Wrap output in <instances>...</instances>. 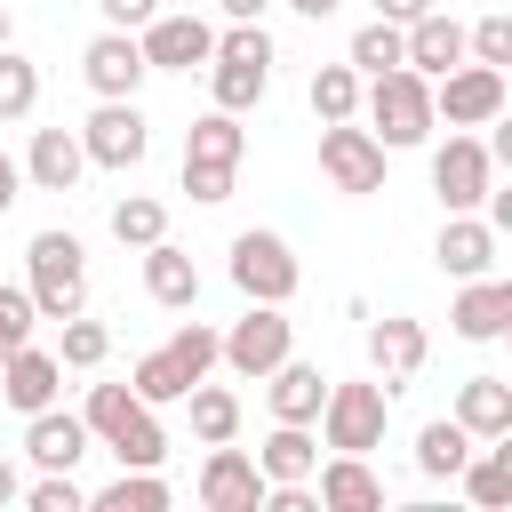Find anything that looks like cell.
Returning <instances> with one entry per match:
<instances>
[{"label":"cell","mask_w":512,"mask_h":512,"mask_svg":"<svg viewBox=\"0 0 512 512\" xmlns=\"http://www.w3.org/2000/svg\"><path fill=\"white\" fill-rule=\"evenodd\" d=\"M360 112H368V128L384 136V152H408V144H424V136L440 128V96H432V80H424L416 64L376 72L368 96H360Z\"/></svg>","instance_id":"1"},{"label":"cell","mask_w":512,"mask_h":512,"mask_svg":"<svg viewBox=\"0 0 512 512\" xmlns=\"http://www.w3.org/2000/svg\"><path fill=\"white\" fill-rule=\"evenodd\" d=\"M24 288H32V304H40V320H72V312H88V248L72 240V232H32V248H24Z\"/></svg>","instance_id":"2"},{"label":"cell","mask_w":512,"mask_h":512,"mask_svg":"<svg viewBox=\"0 0 512 512\" xmlns=\"http://www.w3.org/2000/svg\"><path fill=\"white\" fill-rule=\"evenodd\" d=\"M384 416H392V384H328V408H320V448H344V456H368L384 448Z\"/></svg>","instance_id":"3"},{"label":"cell","mask_w":512,"mask_h":512,"mask_svg":"<svg viewBox=\"0 0 512 512\" xmlns=\"http://www.w3.org/2000/svg\"><path fill=\"white\" fill-rule=\"evenodd\" d=\"M288 352H296V320H288V304H248V312L224 328V368L248 376V384H264Z\"/></svg>","instance_id":"4"},{"label":"cell","mask_w":512,"mask_h":512,"mask_svg":"<svg viewBox=\"0 0 512 512\" xmlns=\"http://www.w3.org/2000/svg\"><path fill=\"white\" fill-rule=\"evenodd\" d=\"M488 184H496V152H488V136L448 128V144L432 152V192H440V208H448V216L488 208Z\"/></svg>","instance_id":"5"},{"label":"cell","mask_w":512,"mask_h":512,"mask_svg":"<svg viewBox=\"0 0 512 512\" xmlns=\"http://www.w3.org/2000/svg\"><path fill=\"white\" fill-rule=\"evenodd\" d=\"M296 280H304V264H296V248L280 232H240L232 240V288L248 304H288Z\"/></svg>","instance_id":"6"},{"label":"cell","mask_w":512,"mask_h":512,"mask_svg":"<svg viewBox=\"0 0 512 512\" xmlns=\"http://www.w3.org/2000/svg\"><path fill=\"white\" fill-rule=\"evenodd\" d=\"M320 176L336 192H384V136L360 120H320Z\"/></svg>","instance_id":"7"},{"label":"cell","mask_w":512,"mask_h":512,"mask_svg":"<svg viewBox=\"0 0 512 512\" xmlns=\"http://www.w3.org/2000/svg\"><path fill=\"white\" fill-rule=\"evenodd\" d=\"M80 136H88V160H96V168H120V176L152 152V128H144L136 96H96V112L80 120Z\"/></svg>","instance_id":"8"},{"label":"cell","mask_w":512,"mask_h":512,"mask_svg":"<svg viewBox=\"0 0 512 512\" xmlns=\"http://www.w3.org/2000/svg\"><path fill=\"white\" fill-rule=\"evenodd\" d=\"M216 24L200 16V8H160L152 24H144V56H152V72H192V64H216Z\"/></svg>","instance_id":"9"},{"label":"cell","mask_w":512,"mask_h":512,"mask_svg":"<svg viewBox=\"0 0 512 512\" xmlns=\"http://www.w3.org/2000/svg\"><path fill=\"white\" fill-rule=\"evenodd\" d=\"M432 96H440V120H448V128H488V120L512 104V80L472 56V64H456L448 80H432Z\"/></svg>","instance_id":"10"},{"label":"cell","mask_w":512,"mask_h":512,"mask_svg":"<svg viewBox=\"0 0 512 512\" xmlns=\"http://www.w3.org/2000/svg\"><path fill=\"white\" fill-rule=\"evenodd\" d=\"M144 72H152V56H144V32H120V24H104V32L80 48V80H88L96 96H136V88H144Z\"/></svg>","instance_id":"11"},{"label":"cell","mask_w":512,"mask_h":512,"mask_svg":"<svg viewBox=\"0 0 512 512\" xmlns=\"http://www.w3.org/2000/svg\"><path fill=\"white\" fill-rule=\"evenodd\" d=\"M264 464L248 456V448H232V440H216L208 448V464H200V504L208 512H256L264 504Z\"/></svg>","instance_id":"12"},{"label":"cell","mask_w":512,"mask_h":512,"mask_svg":"<svg viewBox=\"0 0 512 512\" xmlns=\"http://www.w3.org/2000/svg\"><path fill=\"white\" fill-rule=\"evenodd\" d=\"M432 360V336H424V320H408V312H384V320H368V368L400 392L416 368Z\"/></svg>","instance_id":"13"},{"label":"cell","mask_w":512,"mask_h":512,"mask_svg":"<svg viewBox=\"0 0 512 512\" xmlns=\"http://www.w3.org/2000/svg\"><path fill=\"white\" fill-rule=\"evenodd\" d=\"M88 168H96V160H88V136H80V128H32V152H24L32 192H72Z\"/></svg>","instance_id":"14"},{"label":"cell","mask_w":512,"mask_h":512,"mask_svg":"<svg viewBox=\"0 0 512 512\" xmlns=\"http://www.w3.org/2000/svg\"><path fill=\"white\" fill-rule=\"evenodd\" d=\"M56 392H64V352H40V344H24V352L0 368V400H8L16 416H40V408H56Z\"/></svg>","instance_id":"15"},{"label":"cell","mask_w":512,"mask_h":512,"mask_svg":"<svg viewBox=\"0 0 512 512\" xmlns=\"http://www.w3.org/2000/svg\"><path fill=\"white\" fill-rule=\"evenodd\" d=\"M88 416H72V408H40V416H24V456L40 464V472H72L80 456H88Z\"/></svg>","instance_id":"16"},{"label":"cell","mask_w":512,"mask_h":512,"mask_svg":"<svg viewBox=\"0 0 512 512\" xmlns=\"http://www.w3.org/2000/svg\"><path fill=\"white\" fill-rule=\"evenodd\" d=\"M496 240H504V232H496L488 216H472V208H464V216H448V224H440L432 256H440V272H448V280H480V272L496 264Z\"/></svg>","instance_id":"17"},{"label":"cell","mask_w":512,"mask_h":512,"mask_svg":"<svg viewBox=\"0 0 512 512\" xmlns=\"http://www.w3.org/2000/svg\"><path fill=\"white\" fill-rule=\"evenodd\" d=\"M128 384H136L152 408H176V400H192V384H208V368H200V360H192V352L168 336L160 352H144V360L128 368Z\"/></svg>","instance_id":"18"},{"label":"cell","mask_w":512,"mask_h":512,"mask_svg":"<svg viewBox=\"0 0 512 512\" xmlns=\"http://www.w3.org/2000/svg\"><path fill=\"white\" fill-rule=\"evenodd\" d=\"M264 400H272V416L280 424H320V408H328V376H320V360H280L272 376H264Z\"/></svg>","instance_id":"19"},{"label":"cell","mask_w":512,"mask_h":512,"mask_svg":"<svg viewBox=\"0 0 512 512\" xmlns=\"http://www.w3.org/2000/svg\"><path fill=\"white\" fill-rule=\"evenodd\" d=\"M408 64H416L424 80H448L456 64H472V32H464L456 16H440V8H432V16H416V24H408Z\"/></svg>","instance_id":"20"},{"label":"cell","mask_w":512,"mask_h":512,"mask_svg":"<svg viewBox=\"0 0 512 512\" xmlns=\"http://www.w3.org/2000/svg\"><path fill=\"white\" fill-rule=\"evenodd\" d=\"M504 320H512V280H464L456 288V304H448V328L464 336V344H488V336H504Z\"/></svg>","instance_id":"21"},{"label":"cell","mask_w":512,"mask_h":512,"mask_svg":"<svg viewBox=\"0 0 512 512\" xmlns=\"http://www.w3.org/2000/svg\"><path fill=\"white\" fill-rule=\"evenodd\" d=\"M144 296L168 304V312H192V304H200V264H192L176 240H152V248H144Z\"/></svg>","instance_id":"22"},{"label":"cell","mask_w":512,"mask_h":512,"mask_svg":"<svg viewBox=\"0 0 512 512\" xmlns=\"http://www.w3.org/2000/svg\"><path fill=\"white\" fill-rule=\"evenodd\" d=\"M320 504H328V512H384V480L368 472V456L328 448V464H320Z\"/></svg>","instance_id":"23"},{"label":"cell","mask_w":512,"mask_h":512,"mask_svg":"<svg viewBox=\"0 0 512 512\" xmlns=\"http://www.w3.org/2000/svg\"><path fill=\"white\" fill-rule=\"evenodd\" d=\"M448 416H456L472 440H504V432H512V384H504V376H464Z\"/></svg>","instance_id":"24"},{"label":"cell","mask_w":512,"mask_h":512,"mask_svg":"<svg viewBox=\"0 0 512 512\" xmlns=\"http://www.w3.org/2000/svg\"><path fill=\"white\" fill-rule=\"evenodd\" d=\"M256 464H264V480H320V440H312V424H280V416H272Z\"/></svg>","instance_id":"25"},{"label":"cell","mask_w":512,"mask_h":512,"mask_svg":"<svg viewBox=\"0 0 512 512\" xmlns=\"http://www.w3.org/2000/svg\"><path fill=\"white\" fill-rule=\"evenodd\" d=\"M464 464H472V432H464L456 416H432V424L416 432V472H424V480H456Z\"/></svg>","instance_id":"26"},{"label":"cell","mask_w":512,"mask_h":512,"mask_svg":"<svg viewBox=\"0 0 512 512\" xmlns=\"http://www.w3.org/2000/svg\"><path fill=\"white\" fill-rule=\"evenodd\" d=\"M360 96H368V72L352 56L312 72V120H360Z\"/></svg>","instance_id":"27"},{"label":"cell","mask_w":512,"mask_h":512,"mask_svg":"<svg viewBox=\"0 0 512 512\" xmlns=\"http://www.w3.org/2000/svg\"><path fill=\"white\" fill-rule=\"evenodd\" d=\"M208 88H216L224 112H248V104H264V88H272V64H256V56H216V64H208Z\"/></svg>","instance_id":"28"},{"label":"cell","mask_w":512,"mask_h":512,"mask_svg":"<svg viewBox=\"0 0 512 512\" xmlns=\"http://www.w3.org/2000/svg\"><path fill=\"white\" fill-rule=\"evenodd\" d=\"M344 56H352V64H360V72L376 80V72L408 64V24H392V16H368V24L352 32V48H344Z\"/></svg>","instance_id":"29"},{"label":"cell","mask_w":512,"mask_h":512,"mask_svg":"<svg viewBox=\"0 0 512 512\" xmlns=\"http://www.w3.org/2000/svg\"><path fill=\"white\" fill-rule=\"evenodd\" d=\"M192 440L200 448H216V440H240V392H224V384H192Z\"/></svg>","instance_id":"30"},{"label":"cell","mask_w":512,"mask_h":512,"mask_svg":"<svg viewBox=\"0 0 512 512\" xmlns=\"http://www.w3.org/2000/svg\"><path fill=\"white\" fill-rule=\"evenodd\" d=\"M184 152H192V160H232V168H240V152H248L240 112H224V104H216V112H200V120L184 128Z\"/></svg>","instance_id":"31"},{"label":"cell","mask_w":512,"mask_h":512,"mask_svg":"<svg viewBox=\"0 0 512 512\" xmlns=\"http://www.w3.org/2000/svg\"><path fill=\"white\" fill-rule=\"evenodd\" d=\"M96 504L104 512H168V480H160V464H120V480Z\"/></svg>","instance_id":"32"},{"label":"cell","mask_w":512,"mask_h":512,"mask_svg":"<svg viewBox=\"0 0 512 512\" xmlns=\"http://www.w3.org/2000/svg\"><path fill=\"white\" fill-rule=\"evenodd\" d=\"M456 488H464L480 512H512V464H504L496 448H472V464L456 472Z\"/></svg>","instance_id":"33"},{"label":"cell","mask_w":512,"mask_h":512,"mask_svg":"<svg viewBox=\"0 0 512 512\" xmlns=\"http://www.w3.org/2000/svg\"><path fill=\"white\" fill-rule=\"evenodd\" d=\"M112 240H120V248H136V256H144V248H152V240H168V208H160V200H152V192H128V200H120V208H112Z\"/></svg>","instance_id":"34"},{"label":"cell","mask_w":512,"mask_h":512,"mask_svg":"<svg viewBox=\"0 0 512 512\" xmlns=\"http://www.w3.org/2000/svg\"><path fill=\"white\" fill-rule=\"evenodd\" d=\"M32 104H40V64L16 56V48H0V128L8 120H32Z\"/></svg>","instance_id":"35"},{"label":"cell","mask_w":512,"mask_h":512,"mask_svg":"<svg viewBox=\"0 0 512 512\" xmlns=\"http://www.w3.org/2000/svg\"><path fill=\"white\" fill-rule=\"evenodd\" d=\"M56 352H64V368H104L112 328H104V320H88V312H72V320H64V336H56Z\"/></svg>","instance_id":"36"},{"label":"cell","mask_w":512,"mask_h":512,"mask_svg":"<svg viewBox=\"0 0 512 512\" xmlns=\"http://www.w3.org/2000/svg\"><path fill=\"white\" fill-rule=\"evenodd\" d=\"M32 320H40V304H32V288H8L0 280V368L32 344Z\"/></svg>","instance_id":"37"},{"label":"cell","mask_w":512,"mask_h":512,"mask_svg":"<svg viewBox=\"0 0 512 512\" xmlns=\"http://www.w3.org/2000/svg\"><path fill=\"white\" fill-rule=\"evenodd\" d=\"M232 176H240L232 160H192V152H184V192H192L200 208H216V200H232Z\"/></svg>","instance_id":"38"},{"label":"cell","mask_w":512,"mask_h":512,"mask_svg":"<svg viewBox=\"0 0 512 512\" xmlns=\"http://www.w3.org/2000/svg\"><path fill=\"white\" fill-rule=\"evenodd\" d=\"M24 504H32V512H80L88 496H80V480H72V472H40V480L24 488Z\"/></svg>","instance_id":"39"},{"label":"cell","mask_w":512,"mask_h":512,"mask_svg":"<svg viewBox=\"0 0 512 512\" xmlns=\"http://www.w3.org/2000/svg\"><path fill=\"white\" fill-rule=\"evenodd\" d=\"M472 56H480V64H496V72H512V16H504V8L472 24Z\"/></svg>","instance_id":"40"},{"label":"cell","mask_w":512,"mask_h":512,"mask_svg":"<svg viewBox=\"0 0 512 512\" xmlns=\"http://www.w3.org/2000/svg\"><path fill=\"white\" fill-rule=\"evenodd\" d=\"M104 8V24H120V32H144L152 16H160V0H96Z\"/></svg>","instance_id":"41"},{"label":"cell","mask_w":512,"mask_h":512,"mask_svg":"<svg viewBox=\"0 0 512 512\" xmlns=\"http://www.w3.org/2000/svg\"><path fill=\"white\" fill-rule=\"evenodd\" d=\"M488 152H496V168L512 176V104H504V112L488 120Z\"/></svg>","instance_id":"42"},{"label":"cell","mask_w":512,"mask_h":512,"mask_svg":"<svg viewBox=\"0 0 512 512\" xmlns=\"http://www.w3.org/2000/svg\"><path fill=\"white\" fill-rule=\"evenodd\" d=\"M24 184H32V176H24V160H8V152H0V216L16 208V192H24Z\"/></svg>","instance_id":"43"},{"label":"cell","mask_w":512,"mask_h":512,"mask_svg":"<svg viewBox=\"0 0 512 512\" xmlns=\"http://www.w3.org/2000/svg\"><path fill=\"white\" fill-rule=\"evenodd\" d=\"M488 224H496V232H512V176H504V184H488Z\"/></svg>","instance_id":"44"},{"label":"cell","mask_w":512,"mask_h":512,"mask_svg":"<svg viewBox=\"0 0 512 512\" xmlns=\"http://www.w3.org/2000/svg\"><path fill=\"white\" fill-rule=\"evenodd\" d=\"M376 16H392V24H416V16H432V0H376Z\"/></svg>","instance_id":"45"},{"label":"cell","mask_w":512,"mask_h":512,"mask_svg":"<svg viewBox=\"0 0 512 512\" xmlns=\"http://www.w3.org/2000/svg\"><path fill=\"white\" fill-rule=\"evenodd\" d=\"M8 504H24V480H16V464L0 456V512H8Z\"/></svg>","instance_id":"46"},{"label":"cell","mask_w":512,"mask_h":512,"mask_svg":"<svg viewBox=\"0 0 512 512\" xmlns=\"http://www.w3.org/2000/svg\"><path fill=\"white\" fill-rule=\"evenodd\" d=\"M216 8H224V16H232V24H256V16H264V8H272V0H216Z\"/></svg>","instance_id":"47"},{"label":"cell","mask_w":512,"mask_h":512,"mask_svg":"<svg viewBox=\"0 0 512 512\" xmlns=\"http://www.w3.org/2000/svg\"><path fill=\"white\" fill-rule=\"evenodd\" d=\"M288 8H296V16H312V24H320V16H336V0H288Z\"/></svg>","instance_id":"48"},{"label":"cell","mask_w":512,"mask_h":512,"mask_svg":"<svg viewBox=\"0 0 512 512\" xmlns=\"http://www.w3.org/2000/svg\"><path fill=\"white\" fill-rule=\"evenodd\" d=\"M488 448H496V456H504V464H512V432H504V440H488Z\"/></svg>","instance_id":"49"},{"label":"cell","mask_w":512,"mask_h":512,"mask_svg":"<svg viewBox=\"0 0 512 512\" xmlns=\"http://www.w3.org/2000/svg\"><path fill=\"white\" fill-rule=\"evenodd\" d=\"M0 48H8V8H0Z\"/></svg>","instance_id":"50"},{"label":"cell","mask_w":512,"mask_h":512,"mask_svg":"<svg viewBox=\"0 0 512 512\" xmlns=\"http://www.w3.org/2000/svg\"><path fill=\"white\" fill-rule=\"evenodd\" d=\"M176 8H200V0H176Z\"/></svg>","instance_id":"51"},{"label":"cell","mask_w":512,"mask_h":512,"mask_svg":"<svg viewBox=\"0 0 512 512\" xmlns=\"http://www.w3.org/2000/svg\"><path fill=\"white\" fill-rule=\"evenodd\" d=\"M504 336H512V320H504Z\"/></svg>","instance_id":"52"},{"label":"cell","mask_w":512,"mask_h":512,"mask_svg":"<svg viewBox=\"0 0 512 512\" xmlns=\"http://www.w3.org/2000/svg\"><path fill=\"white\" fill-rule=\"evenodd\" d=\"M504 80H512V72H504Z\"/></svg>","instance_id":"53"}]
</instances>
